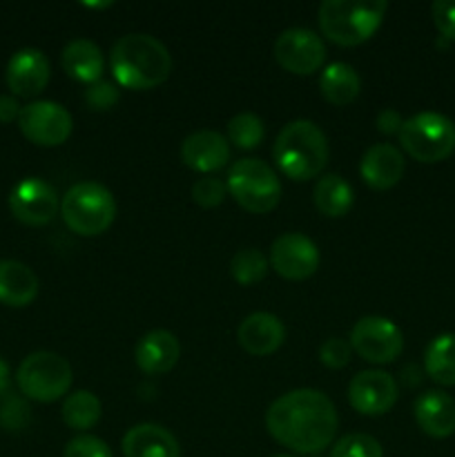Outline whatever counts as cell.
Masks as SVG:
<instances>
[{"mask_svg": "<svg viewBox=\"0 0 455 457\" xmlns=\"http://www.w3.org/2000/svg\"><path fill=\"white\" fill-rule=\"evenodd\" d=\"M266 427L279 445L294 453L315 455L333 445L337 411L321 391L297 388L272 402L266 413Z\"/></svg>", "mask_w": 455, "mask_h": 457, "instance_id": "6da1fadb", "label": "cell"}, {"mask_svg": "<svg viewBox=\"0 0 455 457\" xmlns=\"http://www.w3.org/2000/svg\"><path fill=\"white\" fill-rule=\"evenodd\" d=\"M110 67L120 87L145 92L168 80L172 71V56L154 36L128 34L112 47Z\"/></svg>", "mask_w": 455, "mask_h": 457, "instance_id": "7a4b0ae2", "label": "cell"}, {"mask_svg": "<svg viewBox=\"0 0 455 457\" xmlns=\"http://www.w3.org/2000/svg\"><path fill=\"white\" fill-rule=\"evenodd\" d=\"M272 156L288 179L310 181L328 163V138L312 120H293L277 137Z\"/></svg>", "mask_w": 455, "mask_h": 457, "instance_id": "3957f363", "label": "cell"}, {"mask_svg": "<svg viewBox=\"0 0 455 457\" xmlns=\"http://www.w3.org/2000/svg\"><path fill=\"white\" fill-rule=\"evenodd\" d=\"M386 9L384 0H324L319 7L321 34L342 47H355L379 29Z\"/></svg>", "mask_w": 455, "mask_h": 457, "instance_id": "277c9868", "label": "cell"}, {"mask_svg": "<svg viewBox=\"0 0 455 457\" xmlns=\"http://www.w3.org/2000/svg\"><path fill=\"white\" fill-rule=\"evenodd\" d=\"M65 226L80 237L103 235L114 223L116 201L105 186L94 181L76 183L61 201Z\"/></svg>", "mask_w": 455, "mask_h": 457, "instance_id": "5b68a950", "label": "cell"}, {"mask_svg": "<svg viewBox=\"0 0 455 457\" xmlns=\"http://www.w3.org/2000/svg\"><path fill=\"white\" fill-rule=\"evenodd\" d=\"M400 143L419 163H440L455 152V123L437 112H419L404 120Z\"/></svg>", "mask_w": 455, "mask_h": 457, "instance_id": "8992f818", "label": "cell"}, {"mask_svg": "<svg viewBox=\"0 0 455 457\" xmlns=\"http://www.w3.org/2000/svg\"><path fill=\"white\" fill-rule=\"evenodd\" d=\"M228 192L244 210L266 214L279 205L281 183L275 170L259 159H241L228 170Z\"/></svg>", "mask_w": 455, "mask_h": 457, "instance_id": "52a82bcc", "label": "cell"}, {"mask_svg": "<svg viewBox=\"0 0 455 457\" xmlns=\"http://www.w3.org/2000/svg\"><path fill=\"white\" fill-rule=\"evenodd\" d=\"M71 379L74 378H71L70 361L49 351L27 355L16 373V384L22 395L43 404L61 400L70 391Z\"/></svg>", "mask_w": 455, "mask_h": 457, "instance_id": "ba28073f", "label": "cell"}, {"mask_svg": "<svg viewBox=\"0 0 455 457\" xmlns=\"http://www.w3.org/2000/svg\"><path fill=\"white\" fill-rule=\"evenodd\" d=\"M351 346L370 364H391L404 351V335L386 317H361L351 330Z\"/></svg>", "mask_w": 455, "mask_h": 457, "instance_id": "9c48e42d", "label": "cell"}, {"mask_svg": "<svg viewBox=\"0 0 455 457\" xmlns=\"http://www.w3.org/2000/svg\"><path fill=\"white\" fill-rule=\"evenodd\" d=\"M71 114L54 101H34L22 107L18 128L27 141L43 147H56L71 134Z\"/></svg>", "mask_w": 455, "mask_h": 457, "instance_id": "30bf717a", "label": "cell"}, {"mask_svg": "<svg viewBox=\"0 0 455 457\" xmlns=\"http://www.w3.org/2000/svg\"><path fill=\"white\" fill-rule=\"evenodd\" d=\"M270 266L284 279L303 281L319 268V248L302 232H285L272 241Z\"/></svg>", "mask_w": 455, "mask_h": 457, "instance_id": "8fae6325", "label": "cell"}, {"mask_svg": "<svg viewBox=\"0 0 455 457\" xmlns=\"http://www.w3.org/2000/svg\"><path fill=\"white\" fill-rule=\"evenodd\" d=\"M275 58L285 71L299 76L315 74L326 58L324 40L306 27L285 29L275 43Z\"/></svg>", "mask_w": 455, "mask_h": 457, "instance_id": "7c38bea8", "label": "cell"}, {"mask_svg": "<svg viewBox=\"0 0 455 457\" xmlns=\"http://www.w3.org/2000/svg\"><path fill=\"white\" fill-rule=\"evenodd\" d=\"M12 214L25 226H45L56 217L58 195L47 181L38 177L22 179L9 195Z\"/></svg>", "mask_w": 455, "mask_h": 457, "instance_id": "4fadbf2b", "label": "cell"}, {"mask_svg": "<svg viewBox=\"0 0 455 457\" xmlns=\"http://www.w3.org/2000/svg\"><path fill=\"white\" fill-rule=\"evenodd\" d=\"M397 384L384 370H361L351 379L348 400L351 406L361 415H384L395 406Z\"/></svg>", "mask_w": 455, "mask_h": 457, "instance_id": "5bb4252c", "label": "cell"}, {"mask_svg": "<svg viewBox=\"0 0 455 457\" xmlns=\"http://www.w3.org/2000/svg\"><path fill=\"white\" fill-rule=\"evenodd\" d=\"M49 71L52 70H49L47 56L40 49L25 47L9 58L4 79L13 96L31 98L47 87Z\"/></svg>", "mask_w": 455, "mask_h": 457, "instance_id": "9a60e30c", "label": "cell"}, {"mask_svg": "<svg viewBox=\"0 0 455 457\" xmlns=\"http://www.w3.org/2000/svg\"><path fill=\"white\" fill-rule=\"evenodd\" d=\"M404 154L391 143H377V145L368 147L360 163L361 179L366 186L375 187V190H388V187L397 186L404 177Z\"/></svg>", "mask_w": 455, "mask_h": 457, "instance_id": "2e32d148", "label": "cell"}, {"mask_svg": "<svg viewBox=\"0 0 455 457\" xmlns=\"http://www.w3.org/2000/svg\"><path fill=\"white\" fill-rule=\"evenodd\" d=\"M236 339L248 355L266 357L284 344L285 328L279 317L272 312H252L241 321Z\"/></svg>", "mask_w": 455, "mask_h": 457, "instance_id": "e0dca14e", "label": "cell"}, {"mask_svg": "<svg viewBox=\"0 0 455 457\" xmlns=\"http://www.w3.org/2000/svg\"><path fill=\"white\" fill-rule=\"evenodd\" d=\"M181 159L187 168L196 170V172H214L230 161V145L223 134L201 129L183 141Z\"/></svg>", "mask_w": 455, "mask_h": 457, "instance_id": "ac0fdd59", "label": "cell"}, {"mask_svg": "<svg viewBox=\"0 0 455 457\" xmlns=\"http://www.w3.org/2000/svg\"><path fill=\"white\" fill-rule=\"evenodd\" d=\"M181 357L178 339L170 330H150L138 339L134 348V360L136 366L147 375H163L177 366Z\"/></svg>", "mask_w": 455, "mask_h": 457, "instance_id": "d6986e66", "label": "cell"}, {"mask_svg": "<svg viewBox=\"0 0 455 457\" xmlns=\"http://www.w3.org/2000/svg\"><path fill=\"white\" fill-rule=\"evenodd\" d=\"M415 422L426 436L444 440L455 433V400L444 391H426L415 402Z\"/></svg>", "mask_w": 455, "mask_h": 457, "instance_id": "ffe728a7", "label": "cell"}, {"mask_svg": "<svg viewBox=\"0 0 455 457\" xmlns=\"http://www.w3.org/2000/svg\"><path fill=\"white\" fill-rule=\"evenodd\" d=\"M125 457H181L178 442L161 424H136L123 436Z\"/></svg>", "mask_w": 455, "mask_h": 457, "instance_id": "44dd1931", "label": "cell"}, {"mask_svg": "<svg viewBox=\"0 0 455 457\" xmlns=\"http://www.w3.org/2000/svg\"><path fill=\"white\" fill-rule=\"evenodd\" d=\"M38 297V277L16 259H0V303L12 308L29 306Z\"/></svg>", "mask_w": 455, "mask_h": 457, "instance_id": "7402d4cb", "label": "cell"}, {"mask_svg": "<svg viewBox=\"0 0 455 457\" xmlns=\"http://www.w3.org/2000/svg\"><path fill=\"white\" fill-rule=\"evenodd\" d=\"M62 67L71 79L80 80V83H98L105 70V61H103V52L96 43L87 38L71 40L61 54Z\"/></svg>", "mask_w": 455, "mask_h": 457, "instance_id": "603a6c76", "label": "cell"}, {"mask_svg": "<svg viewBox=\"0 0 455 457\" xmlns=\"http://www.w3.org/2000/svg\"><path fill=\"white\" fill-rule=\"evenodd\" d=\"M360 74L348 62H330L319 76V92L330 105H348L360 96Z\"/></svg>", "mask_w": 455, "mask_h": 457, "instance_id": "cb8c5ba5", "label": "cell"}, {"mask_svg": "<svg viewBox=\"0 0 455 457\" xmlns=\"http://www.w3.org/2000/svg\"><path fill=\"white\" fill-rule=\"evenodd\" d=\"M312 201L315 208L319 210L324 217L337 219L348 214V210L355 204V192H352L351 183L339 174H326L317 181L315 190H312Z\"/></svg>", "mask_w": 455, "mask_h": 457, "instance_id": "d4e9b609", "label": "cell"}, {"mask_svg": "<svg viewBox=\"0 0 455 457\" xmlns=\"http://www.w3.org/2000/svg\"><path fill=\"white\" fill-rule=\"evenodd\" d=\"M424 370L440 386H455V333L431 339L424 351Z\"/></svg>", "mask_w": 455, "mask_h": 457, "instance_id": "484cf974", "label": "cell"}, {"mask_svg": "<svg viewBox=\"0 0 455 457\" xmlns=\"http://www.w3.org/2000/svg\"><path fill=\"white\" fill-rule=\"evenodd\" d=\"M101 415V400L89 391H76L62 402V420L74 431H87V428L96 427Z\"/></svg>", "mask_w": 455, "mask_h": 457, "instance_id": "4316f807", "label": "cell"}, {"mask_svg": "<svg viewBox=\"0 0 455 457\" xmlns=\"http://www.w3.org/2000/svg\"><path fill=\"white\" fill-rule=\"evenodd\" d=\"M230 272L236 284L254 286L268 275V259L263 257L261 250L244 248L232 257Z\"/></svg>", "mask_w": 455, "mask_h": 457, "instance_id": "83f0119b", "label": "cell"}, {"mask_svg": "<svg viewBox=\"0 0 455 457\" xmlns=\"http://www.w3.org/2000/svg\"><path fill=\"white\" fill-rule=\"evenodd\" d=\"M263 120L252 112H241L228 123V138L241 150H254L263 141Z\"/></svg>", "mask_w": 455, "mask_h": 457, "instance_id": "f1b7e54d", "label": "cell"}, {"mask_svg": "<svg viewBox=\"0 0 455 457\" xmlns=\"http://www.w3.org/2000/svg\"><path fill=\"white\" fill-rule=\"evenodd\" d=\"M330 457H384L382 445L366 433H351L335 442Z\"/></svg>", "mask_w": 455, "mask_h": 457, "instance_id": "f546056e", "label": "cell"}, {"mask_svg": "<svg viewBox=\"0 0 455 457\" xmlns=\"http://www.w3.org/2000/svg\"><path fill=\"white\" fill-rule=\"evenodd\" d=\"M31 422V411L25 400L16 395L0 397V427L7 431H22Z\"/></svg>", "mask_w": 455, "mask_h": 457, "instance_id": "4dcf8cb0", "label": "cell"}, {"mask_svg": "<svg viewBox=\"0 0 455 457\" xmlns=\"http://www.w3.org/2000/svg\"><path fill=\"white\" fill-rule=\"evenodd\" d=\"M226 183L221 179L214 177H201L192 186V199L201 205V208H217L226 199Z\"/></svg>", "mask_w": 455, "mask_h": 457, "instance_id": "1f68e13d", "label": "cell"}, {"mask_svg": "<svg viewBox=\"0 0 455 457\" xmlns=\"http://www.w3.org/2000/svg\"><path fill=\"white\" fill-rule=\"evenodd\" d=\"M62 457H114L110 446L94 436H79L67 442Z\"/></svg>", "mask_w": 455, "mask_h": 457, "instance_id": "d6a6232c", "label": "cell"}, {"mask_svg": "<svg viewBox=\"0 0 455 457\" xmlns=\"http://www.w3.org/2000/svg\"><path fill=\"white\" fill-rule=\"evenodd\" d=\"M352 346L351 342L339 337H328L319 346V360L321 364L328 366V369H343V366L351 361Z\"/></svg>", "mask_w": 455, "mask_h": 457, "instance_id": "836d02e7", "label": "cell"}, {"mask_svg": "<svg viewBox=\"0 0 455 457\" xmlns=\"http://www.w3.org/2000/svg\"><path fill=\"white\" fill-rule=\"evenodd\" d=\"M120 94L116 89L114 83H107V80H98V83H92L85 92V103L92 107L94 112H105L110 107H114L119 103Z\"/></svg>", "mask_w": 455, "mask_h": 457, "instance_id": "e575fe53", "label": "cell"}, {"mask_svg": "<svg viewBox=\"0 0 455 457\" xmlns=\"http://www.w3.org/2000/svg\"><path fill=\"white\" fill-rule=\"evenodd\" d=\"M433 22L444 38L455 40V0H435L431 7Z\"/></svg>", "mask_w": 455, "mask_h": 457, "instance_id": "d590c367", "label": "cell"}, {"mask_svg": "<svg viewBox=\"0 0 455 457\" xmlns=\"http://www.w3.org/2000/svg\"><path fill=\"white\" fill-rule=\"evenodd\" d=\"M375 123H377V129L382 134H400L404 119H401L397 110H382L377 114V120H375Z\"/></svg>", "mask_w": 455, "mask_h": 457, "instance_id": "8d00e7d4", "label": "cell"}, {"mask_svg": "<svg viewBox=\"0 0 455 457\" xmlns=\"http://www.w3.org/2000/svg\"><path fill=\"white\" fill-rule=\"evenodd\" d=\"M22 107L18 105L16 96H9V94H0V123H12L21 116Z\"/></svg>", "mask_w": 455, "mask_h": 457, "instance_id": "74e56055", "label": "cell"}, {"mask_svg": "<svg viewBox=\"0 0 455 457\" xmlns=\"http://www.w3.org/2000/svg\"><path fill=\"white\" fill-rule=\"evenodd\" d=\"M9 388H12V378H9V366L7 361L0 360V397L9 395Z\"/></svg>", "mask_w": 455, "mask_h": 457, "instance_id": "f35d334b", "label": "cell"}, {"mask_svg": "<svg viewBox=\"0 0 455 457\" xmlns=\"http://www.w3.org/2000/svg\"><path fill=\"white\" fill-rule=\"evenodd\" d=\"M272 457H294V455H272Z\"/></svg>", "mask_w": 455, "mask_h": 457, "instance_id": "ab89813d", "label": "cell"}]
</instances>
